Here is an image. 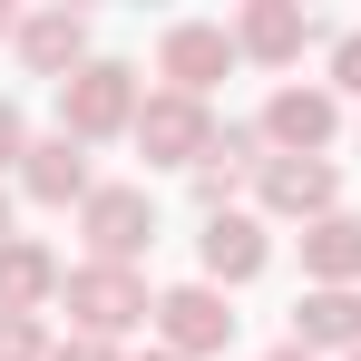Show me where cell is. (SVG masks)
Segmentation results:
<instances>
[{
	"label": "cell",
	"instance_id": "1",
	"mask_svg": "<svg viewBox=\"0 0 361 361\" xmlns=\"http://www.w3.org/2000/svg\"><path fill=\"white\" fill-rule=\"evenodd\" d=\"M59 302H68V332L78 342H127V332L157 322V293H147L137 264H68Z\"/></svg>",
	"mask_w": 361,
	"mask_h": 361
},
{
	"label": "cell",
	"instance_id": "2",
	"mask_svg": "<svg viewBox=\"0 0 361 361\" xmlns=\"http://www.w3.org/2000/svg\"><path fill=\"white\" fill-rule=\"evenodd\" d=\"M137 108H147V78H137L127 59H88V68L59 88V137H78V147L137 137Z\"/></svg>",
	"mask_w": 361,
	"mask_h": 361
},
{
	"label": "cell",
	"instance_id": "3",
	"mask_svg": "<svg viewBox=\"0 0 361 361\" xmlns=\"http://www.w3.org/2000/svg\"><path fill=\"white\" fill-rule=\"evenodd\" d=\"M254 215L264 225H322V215H342V166L332 157H264Z\"/></svg>",
	"mask_w": 361,
	"mask_h": 361
},
{
	"label": "cell",
	"instance_id": "4",
	"mask_svg": "<svg viewBox=\"0 0 361 361\" xmlns=\"http://www.w3.org/2000/svg\"><path fill=\"white\" fill-rule=\"evenodd\" d=\"M264 147L274 157H332V137H342V98L322 88V78H283L274 98H264Z\"/></svg>",
	"mask_w": 361,
	"mask_h": 361
},
{
	"label": "cell",
	"instance_id": "5",
	"mask_svg": "<svg viewBox=\"0 0 361 361\" xmlns=\"http://www.w3.org/2000/svg\"><path fill=\"white\" fill-rule=\"evenodd\" d=\"M157 352H176V361L235 352V302L215 293L205 274H195V283H176V293H157Z\"/></svg>",
	"mask_w": 361,
	"mask_h": 361
},
{
	"label": "cell",
	"instance_id": "6",
	"mask_svg": "<svg viewBox=\"0 0 361 361\" xmlns=\"http://www.w3.org/2000/svg\"><path fill=\"white\" fill-rule=\"evenodd\" d=\"M205 147H215V108H205V98H176V88H147V108H137V157L195 176Z\"/></svg>",
	"mask_w": 361,
	"mask_h": 361
},
{
	"label": "cell",
	"instance_id": "7",
	"mask_svg": "<svg viewBox=\"0 0 361 361\" xmlns=\"http://www.w3.org/2000/svg\"><path fill=\"white\" fill-rule=\"evenodd\" d=\"M78 244H88V264H137L157 244V195L147 185H98L78 205Z\"/></svg>",
	"mask_w": 361,
	"mask_h": 361
},
{
	"label": "cell",
	"instance_id": "8",
	"mask_svg": "<svg viewBox=\"0 0 361 361\" xmlns=\"http://www.w3.org/2000/svg\"><path fill=\"white\" fill-rule=\"evenodd\" d=\"M235 30L225 20H166V39H157V78L176 88V98H215V78L235 68Z\"/></svg>",
	"mask_w": 361,
	"mask_h": 361
},
{
	"label": "cell",
	"instance_id": "9",
	"mask_svg": "<svg viewBox=\"0 0 361 361\" xmlns=\"http://www.w3.org/2000/svg\"><path fill=\"white\" fill-rule=\"evenodd\" d=\"M195 264H205V283H215V293H235V283H254V274L274 264V225H264L254 205H235V215H205Z\"/></svg>",
	"mask_w": 361,
	"mask_h": 361
},
{
	"label": "cell",
	"instance_id": "10",
	"mask_svg": "<svg viewBox=\"0 0 361 361\" xmlns=\"http://www.w3.org/2000/svg\"><path fill=\"white\" fill-rule=\"evenodd\" d=\"M225 30H235V49H244L254 68H293L302 49L322 39V20H312L302 0H244L235 20H225Z\"/></svg>",
	"mask_w": 361,
	"mask_h": 361
},
{
	"label": "cell",
	"instance_id": "11",
	"mask_svg": "<svg viewBox=\"0 0 361 361\" xmlns=\"http://www.w3.org/2000/svg\"><path fill=\"white\" fill-rule=\"evenodd\" d=\"M10 49H20V68H30V78H59V88L98 59V49H88V10H20Z\"/></svg>",
	"mask_w": 361,
	"mask_h": 361
},
{
	"label": "cell",
	"instance_id": "12",
	"mask_svg": "<svg viewBox=\"0 0 361 361\" xmlns=\"http://www.w3.org/2000/svg\"><path fill=\"white\" fill-rule=\"evenodd\" d=\"M264 157H274L264 127H254V118H225L215 147H205V166H195V205H205V215H235V195L264 176Z\"/></svg>",
	"mask_w": 361,
	"mask_h": 361
},
{
	"label": "cell",
	"instance_id": "13",
	"mask_svg": "<svg viewBox=\"0 0 361 361\" xmlns=\"http://www.w3.org/2000/svg\"><path fill=\"white\" fill-rule=\"evenodd\" d=\"M20 195L30 205H88L98 195V166H88V147L78 137H30V157H20Z\"/></svg>",
	"mask_w": 361,
	"mask_h": 361
},
{
	"label": "cell",
	"instance_id": "14",
	"mask_svg": "<svg viewBox=\"0 0 361 361\" xmlns=\"http://www.w3.org/2000/svg\"><path fill=\"white\" fill-rule=\"evenodd\" d=\"M293 342H302L312 361H352V352H361V293H352V283H302Z\"/></svg>",
	"mask_w": 361,
	"mask_h": 361
},
{
	"label": "cell",
	"instance_id": "15",
	"mask_svg": "<svg viewBox=\"0 0 361 361\" xmlns=\"http://www.w3.org/2000/svg\"><path fill=\"white\" fill-rule=\"evenodd\" d=\"M59 283H68V264L39 235H10V244H0V312H49Z\"/></svg>",
	"mask_w": 361,
	"mask_h": 361
},
{
	"label": "cell",
	"instance_id": "16",
	"mask_svg": "<svg viewBox=\"0 0 361 361\" xmlns=\"http://www.w3.org/2000/svg\"><path fill=\"white\" fill-rule=\"evenodd\" d=\"M302 283H352V293H361V215L302 225Z\"/></svg>",
	"mask_w": 361,
	"mask_h": 361
},
{
	"label": "cell",
	"instance_id": "17",
	"mask_svg": "<svg viewBox=\"0 0 361 361\" xmlns=\"http://www.w3.org/2000/svg\"><path fill=\"white\" fill-rule=\"evenodd\" d=\"M49 312H0V361H49Z\"/></svg>",
	"mask_w": 361,
	"mask_h": 361
},
{
	"label": "cell",
	"instance_id": "18",
	"mask_svg": "<svg viewBox=\"0 0 361 361\" xmlns=\"http://www.w3.org/2000/svg\"><path fill=\"white\" fill-rule=\"evenodd\" d=\"M332 98H361V30H332V68H322Z\"/></svg>",
	"mask_w": 361,
	"mask_h": 361
},
{
	"label": "cell",
	"instance_id": "19",
	"mask_svg": "<svg viewBox=\"0 0 361 361\" xmlns=\"http://www.w3.org/2000/svg\"><path fill=\"white\" fill-rule=\"evenodd\" d=\"M20 157H30V118L0 98V176H20Z\"/></svg>",
	"mask_w": 361,
	"mask_h": 361
},
{
	"label": "cell",
	"instance_id": "20",
	"mask_svg": "<svg viewBox=\"0 0 361 361\" xmlns=\"http://www.w3.org/2000/svg\"><path fill=\"white\" fill-rule=\"evenodd\" d=\"M49 361H118V342H78V332H68V342H59Z\"/></svg>",
	"mask_w": 361,
	"mask_h": 361
},
{
	"label": "cell",
	"instance_id": "21",
	"mask_svg": "<svg viewBox=\"0 0 361 361\" xmlns=\"http://www.w3.org/2000/svg\"><path fill=\"white\" fill-rule=\"evenodd\" d=\"M264 361H312V352H302V342H274V352H264Z\"/></svg>",
	"mask_w": 361,
	"mask_h": 361
},
{
	"label": "cell",
	"instance_id": "22",
	"mask_svg": "<svg viewBox=\"0 0 361 361\" xmlns=\"http://www.w3.org/2000/svg\"><path fill=\"white\" fill-rule=\"evenodd\" d=\"M10 30H20V10H10V0H0V39H10Z\"/></svg>",
	"mask_w": 361,
	"mask_h": 361
},
{
	"label": "cell",
	"instance_id": "23",
	"mask_svg": "<svg viewBox=\"0 0 361 361\" xmlns=\"http://www.w3.org/2000/svg\"><path fill=\"white\" fill-rule=\"evenodd\" d=\"M0 244H10V185H0Z\"/></svg>",
	"mask_w": 361,
	"mask_h": 361
},
{
	"label": "cell",
	"instance_id": "24",
	"mask_svg": "<svg viewBox=\"0 0 361 361\" xmlns=\"http://www.w3.org/2000/svg\"><path fill=\"white\" fill-rule=\"evenodd\" d=\"M137 361H176V352H137Z\"/></svg>",
	"mask_w": 361,
	"mask_h": 361
},
{
	"label": "cell",
	"instance_id": "25",
	"mask_svg": "<svg viewBox=\"0 0 361 361\" xmlns=\"http://www.w3.org/2000/svg\"><path fill=\"white\" fill-rule=\"evenodd\" d=\"M352 361H361V352H352Z\"/></svg>",
	"mask_w": 361,
	"mask_h": 361
}]
</instances>
